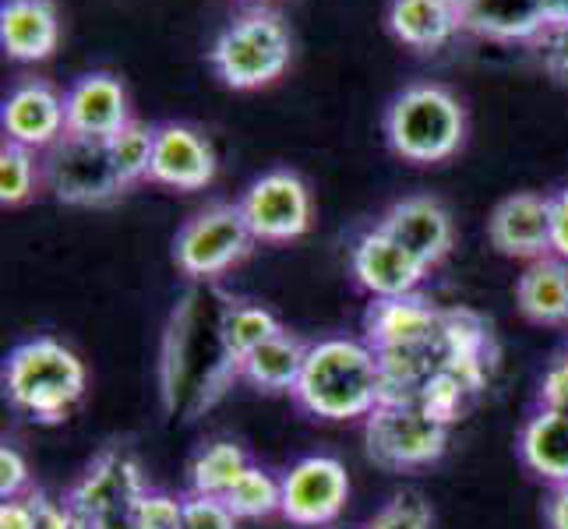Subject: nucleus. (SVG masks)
<instances>
[{
	"label": "nucleus",
	"instance_id": "obj_15",
	"mask_svg": "<svg viewBox=\"0 0 568 529\" xmlns=\"http://www.w3.org/2000/svg\"><path fill=\"white\" fill-rule=\"evenodd\" d=\"M487 237L508 258H547L551 254V199L523 191L498 202L487 223Z\"/></svg>",
	"mask_w": 568,
	"mask_h": 529
},
{
	"label": "nucleus",
	"instance_id": "obj_34",
	"mask_svg": "<svg viewBox=\"0 0 568 529\" xmlns=\"http://www.w3.org/2000/svg\"><path fill=\"white\" fill-rule=\"evenodd\" d=\"M540 406H555V409H568V353L547 367V375L540 382Z\"/></svg>",
	"mask_w": 568,
	"mask_h": 529
},
{
	"label": "nucleus",
	"instance_id": "obj_5",
	"mask_svg": "<svg viewBox=\"0 0 568 529\" xmlns=\"http://www.w3.org/2000/svg\"><path fill=\"white\" fill-rule=\"evenodd\" d=\"M152 491L142 466L121 445L103 448L71 491L68 508L85 529H131L134 508Z\"/></svg>",
	"mask_w": 568,
	"mask_h": 529
},
{
	"label": "nucleus",
	"instance_id": "obj_1",
	"mask_svg": "<svg viewBox=\"0 0 568 529\" xmlns=\"http://www.w3.org/2000/svg\"><path fill=\"white\" fill-rule=\"evenodd\" d=\"M297 406L322 420H361L385 403L382 357L364 339L332 336L307 346V360L297 388Z\"/></svg>",
	"mask_w": 568,
	"mask_h": 529
},
{
	"label": "nucleus",
	"instance_id": "obj_37",
	"mask_svg": "<svg viewBox=\"0 0 568 529\" xmlns=\"http://www.w3.org/2000/svg\"><path fill=\"white\" fill-rule=\"evenodd\" d=\"M0 529H32V501H29V495L0 501Z\"/></svg>",
	"mask_w": 568,
	"mask_h": 529
},
{
	"label": "nucleus",
	"instance_id": "obj_7",
	"mask_svg": "<svg viewBox=\"0 0 568 529\" xmlns=\"http://www.w3.org/2000/svg\"><path fill=\"white\" fill-rule=\"evenodd\" d=\"M254 244V233L244 220L241 205L215 202L191 220L173 237V262L187 279L209 283L237 265Z\"/></svg>",
	"mask_w": 568,
	"mask_h": 529
},
{
	"label": "nucleus",
	"instance_id": "obj_6",
	"mask_svg": "<svg viewBox=\"0 0 568 529\" xmlns=\"http://www.w3.org/2000/svg\"><path fill=\"white\" fill-rule=\"evenodd\" d=\"M364 441L367 456L385 469H420L445 456L448 427L417 399H385L364 417Z\"/></svg>",
	"mask_w": 568,
	"mask_h": 529
},
{
	"label": "nucleus",
	"instance_id": "obj_13",
	"mask_svg": "<svg viewBox=\"0 0 568 529\" xmlns=\"http://www.w3.org/2000/svg\"><path fill=\"white\" fill-rule=\"evenodd\" d=\"M64 116H68V134L110 142L113 134L131 121L128 92L121 85V78L110 71L82 74L64 92Z\"/></svg>",
	"mask_w": 568,
	"mask_h": 529
},
{
	"label": "nucleus",
	"instance_id": "obj_40",
	"mask_svg": "<svg viewBox=\"0 0 568 529\" xmlns=\"http://www.w3.org/2000/svg\"><path fill=\"white\" fill-rule=\"evenodd\" d=\"M442 4H445V8H453V11L463 18V14H466V8L474 4V0H442Z\"/></svg>",
	"mask_w": 568,
	"mask_h": 529
},
{
	"label": "nucleus",
	"instance_id": "obj_38",
	"mask_svg": "<svg viewBox=\"0 0 568 529\" xmlns=\"http://www.w3.org/2000/svg\"><path fill=\"white\" fill-rule=\"evenodd\" d=\"M544 519L547 529H568V484L551 487V495L544 501Z\"/></svg>",
	"mask_w": 568,
	"mask_h": 529
},
{
	"label": "nucleus",
	"instance_id": "obj_20",
	"mask_svg": "<svg viewBox=\"0 0 568 529\" xmlns=\"http://www.w3.org/2000/svg\"><path fill=\"white\" fill-rule=\"evenodd\" d=\"M516 304L534 325H568V262L547 254L526 265L516 283Z\"/></svg>",
	"mask_w": 568,
	"mask_h": 529
},
{
	"label": "nucleus",
	"instance_id": "obj_35",
	"mask_svg": "<svg viewBox=\"0 0 568 529\" xmlns=\"http://www.w3.org/2000/svg\"><path fill=\"white\" fill-rule=\"evenodd\" d=\"M544 68L568 85V26L544 32Z\"/></svg>",
	"mask_w": 568,
	"mask_h": 529
},
{
	"label": "nucleus",
	"instance_id": "obj_25",
	"mask_svg": "<svg viewBox=\"0 0 568 529\" xmlns=\"http://www.w3.org/2000/svg\"><path fill=\"white\" fill-rule=\"evenodd\" d=\"M251 466L247 452L233 441H212L199 448L187 466V495L202 498H226L230 487L244 477V469Z\"/></svg>",
	"mask_w": 568,
	"mask_h": 529
},
{
	"label": "nucleus",
	"instance_id": "obj_39",
	"mask_svg": "<svg viewBox=\"0 0 568 529\" xmlns=\"http://www.w3.org/2000/svg\"><path fill=\"white\" fill-rule=\"evenodd\" d=\"M547 11V26H568V0H540Z\"/></svg>",
	"mask_w": 568,
	"mask_h": 529
},
{
	"label": "nucleus",
	"instance_id": "obj_33",
	"mask_svg": "<svg viewBox=\"0 0 568 529\" xmlns=\"http://www.w3.org/2000/svg\"><path fill=\"white\" fill-rule=\"evenodd\" d=\"M29 501H32V529H85L68 508V501H53L39 491L29 495Z\"/></svg>",
	"mask_w": 568,
	"mask_h": 529
},
{
	"label": "nucleus",
	"instance_id": "obj_14",
	"mask_svg": "<svg viewBox=\"0 0 568 529\" xmlns=\"http://www.w3.org/2000/svg\"><path fill=\"white\" fill-rule=\"evenodd\" d=\"M215 176V152L199 131L187 124L155 128V149L149 181L173 191H202Z\"/></svg>",
	"mask_w": 568,
	"mask_h": 529
},
{
	"label": "nucleus",
	"instance_id": "obj_16",
	"mask_svg": "<svg viewBox=\"0 0 568 529\" xmlns=\"http://www.w3.org/2000/svg\"><path fill=\"white\" fill-rule=\"evenodd\" d=\"M442 325H445V311L417 297V293L375 301L364 315V343L375 353L406 349V346H417V343H427L430 336H438Z\"/></svg>",
	"mask_w": 568,
	"mask_h": 529
},
{
	"label": "nucleus",
	"instance_id": "obj_19",
	"mask_svg": "<svg viewBox=\"0 0 568 529\" xmlns=\"http://www.w3.org/2000/svg\"><path fill=\"white\" fill-rule=\"evenodd\" d=\"M519 459L551 487L568 484V409H534V417L519 430Z\"/></svg>",
	"mask_w": 568,
	"mask_h": 529
},
{
	"label": "nucleus",
	"instance_id": "obj_9",
	"mask_svg": "<svg viewBox=\"0 0 568 529\" xmlns=\"http://www.w3.org/2000/svg\"><path fill=\"white\" fill-rule=\"evenodd\" d=\"M254 241L283 244L304 237L311 226V194L307 184L290 170H268L254 181L237 202Z\"/></svg>",
	"mask_w": 568,
	"mask_h": 529
},
{
	"label": "nucleus",
	"instance_id": "obj_22",
	"mask_svg": "<svg viewBox=\"0 0 568 529\" xmlns=\"http://www.w3.org/2000/svg\"><path fill=\"white\" fill-rule=\"evenodd\" d=\"M463 29V18L442 0H392L388 32L414 50H438Z\"/></svg>",
	"mask_w": 568,
	"mask_h": 529
},
{
	"label": "nucleus",
	"instance_id": "obj_10",
	"mask_svg": "<svg viewBox=\"0 0 568 529\" xmlns=\"http://www.w3.org/2000/svg\"><path fill=\"white\" fill-rule=\"evenodd\" d=\"M349 498L346 466L332 456H304L283 474V508L293 526L318 529L336 519Z\"/></svg>",
	"mask_w": 568,
	"mask_h": 529
},
{
	"label": "nucleus",
	"instance_id": "obj_4",
	"mask_svg": "<svg viewBox=\"0 0 568 529\" xmlns=\"http://www.w3.org/2000/svg\"><path fill=\"white\" fill-rule=\"evenodd\" d=\"M290 29L276 11L251 8L215 35L209 64L230 89H262L286 71L290 64Z\"/></svg>",
	"mask_w": 568,
	"mask_h": 529
},
{
	"label": "nucleus",
	"instance_id": "obj_29",
	"mask_svg": "<svg viewBox=\"0 0 568 529\" xmlns=\"http://www.w3.org/2000/svg\"><path fill=\"white\" fill-rule=\"evenodd\" d=\"M367 529H435V519H430L427 501L417 495H396L367 522Z\"/></svg>",
	"mask_w": 568,
	"mask_h": 529
},
{
	"label": "nucleus",
	"instance_id": "obj_26",
	"mask_svg": "<svg viewBox=\"0 0 568 529\" xmlns=\"http://www.w3.org/2000/svg\"><path fill=\"white\" fill-rule=\"evenodd\" d=\"M223 501L237 519H265L283 508V477H272L268 469L251 462Z\"/></svg>",
	"mask_w": 568,
	"mask_h": 529
},
{
	"label": "nucleus",
	"instance_id": "obj_23",
	"mask_svg": "<svg viewBox=\"0 0 568 529\" xmlns=\"http://www.w3.org/2000/svg\"><path fill=\"white\" fill-rule=\"evenodd\" d=\"M304 360H307V343L290 336V332H280L276 339L262 343L251 353L237 367V375L262 391H293L301 382Z\"/></svg>",
	"mask_w": 568,
	"mask_h": 529
},
{
	"label": "nucleus",
	"instance_id": "obj_27",
	"mask_svg": "<svg viewBox=\"0 0 568 529\" xmlns=\"http://www.w3.org/2000/svg\"><path fill=\"white\" fill-rule=\"evenodd\" d=\"M152 149H155V128H145L139 121H128L110 139V160H113L116 173H121V181L128 187L145 181V176H149Z\"/></svg>",
	"mask_w": 568,
	"mask_h": 529
},
{
	"label": "nucleus",
	"instance_id": "obj_11",
	"mask_svg": "<svg viewBox=\"0 0 568 529\" xmlns=\"http://www.w3.org/2000/svg\"><path fill=\"white\" fill-rule=\"evenodd\" d=\"M349 268H354L357 286L367 289L375 301L409 297V293H417V286L430 272L378 226L357 237L354 251H349Z\"/></svg>",
	"mask_w": 568,
	"mask_h": 529
},
{
	"label": "nucleus",
	"instance_id": "obj_8",
	"mask_svg": "<svg viewBox=\"0 0 568 529\" xmlns=\"http://www.w3.org/2000/svg\"><path fill=\"white\" fill-rule=\"evenodd\" d=\"M43 173L53 199L64 205H106L128 191L110 160V142L82 139V134H64L61 142L50 145Z\"/></svg>",
	"mask_w": 568,
	"mask_h": 529
},
{
	"label": "nucleus",
	"instance_id": "obj_21",
	"mask_svg": "<svg viewBox=\"0 0 568 529\" xmlns=\"http://www.w3.org/2000/svg\"><path fill=\"white\" fill-rule=\"evenodd\" d=\"M463 29L498 43H516V39H537L551 26L540 0H474L463 14Z\"/></svg>",
	"mask_w": 568,
	"mask_h": 529
},
{
	"label": "nucleus",
	"instance_id": "obj_31",
	"mask_svg": "<svg viewBox=\"0 0 568 529\" xmlns=\"http://www.w3.org/2000/svg\"><path fill=\"white\" fill-rule=\"evenodd\" d=\"M181 529H237V516L230 512L223 498L187 495L184 498Z\"/></svg>",
	"mask_w": 568,
	"mask_h": 529
},
{
	"label": "nucleus",
	"instance_id": "obj_32",
	"mask_svg": "<svg viewBox=\"0 0 568 529\" xmlns=\"http://www.w3.org/2000/svg\"><path fill=\"white\" fill-rule=\"evenodd\" d=\"M29 495V462L14 445H0V501Z\"/></svg>",
	"mask_w": 568,
	"mask_h": 529
},
{
	"label": "nucleus",
	"instance_id": "obj_24",
	"mask_svg": "<svg viewBox=\"0 0 568 529\" xmlns=\"http://www.w3.org/2000/svg\"><path fill=\"white\" fill-rule=\"evenodd\" d=\"M280 332H286L280 325V318L272 315L268 307H258V304H226V311L220 315V346L226 353V364L233 367V375H237V367L251 357L254 349L262 343L276 339Z\"/></svg>",
	"mask_w": 568,
	"mask_h": 529
},
{
	"label": "nucleus",
	"instance_id": "obj_28",
	"mask_svg": "<svg viewBox=\"0 0 568 529\" xmlns=\"http://www.w3.org/2000/svg\"><path fill=\"white\" fill-rule=\"evenodd\" d=\"M36 181H39V166H36L32 149L14 145V142L0 145V202L8 208L29 202Z\"/></svg>",
	"mask_w": 568,
	"mask_h": 529
},
{
	"label": "nucleus",
	"instance_id": "obj_18",
	"mask_svg": "<svg viewBox=\"0 0 568 529\" xmlns=\"http://www.w3.org/2000/svg\"><path fill=\"white\" fill-rule=\"evenodd\" d=\"M61 39V18L53 0H4L0 4V47L11 61H47Z\"/></svg>",
	"mask_w": 568,
	"mask_h": 529
},
{
	"label": "nucleus",
	"instance_id": "obj_2",
	"mask_svg": "<svg viewBox=\"0 0 568 529\" xmlns=\"http://www.w3.org/2000/svg\"><path fill=\"white\" fill-rule=\"evenodd\" d=\"M4 396L39 424H57L85 396V367L50 336L18 343L4 360Z\"/></svg>",
	"mask_w": 568,
	"mask_h": 529
},
{
	"label": "nucleus",
	"instance_id": "obj_12",
	"mask_svg": "<svg viewBox=\"0 0 568 529\" xmlns=\"http://www.w3.org/2000/svg\"><path fill=\"white\" fill-rule=\"evenodd\" d=\"M0 124H4V142L50 149L68 134L64 95H57L53 85L36 82V78L14 85L4 100V110H0Z\"/></svg>",
	"mask_w": 568,
	"mask_h": 529
},
{
	"label": "nucleus",
	"instance_id": "obj_36",
	"mask_svg": "<svg viewBox=\"0 0 568 529\" xmlns=\"http://www.w3.org/2000/svg\"><path fill=\"white\" fill-rule=\"evenodd\" d=\"M551 254L568 262V187L551 194Z\"/></svg>",
	"mask_w": 568,
	"mask_h": 529
},
{
	"label": "nucleus",
	"instance_id": "obj_30",
	"mask_svg": "<svg viewBox=\"0 0 568 529\" xmlns=\"http://www.w3.org/2000/svg\"><path fill=\"white\" fill-rule=\"evenodd\" d=\"M184 498H173L166 491H149L139 508H134L131 529H181Z\"/></svg>",
	"mask_w": 568,
	"mask_h": 529
},
{
	"label": "nucleus",
	"instance_id": "obj_3",
	"mask_svg": "<svg viewBox=\"0 0 568 529\" xmlns=\"http://www.w3.org/2000/svg\"><path fill=\"white\" fill-rule=\"evenodd\" d=\"M385 139L406 163H442L466 139V113L442 85H406L385 110Z\"/></svg>",
	"mask_w": 568,
	"mask_h": 529
},
{
	"label": "nucleus",
	"instance_id": "obj_17",
	"mask_svg": "<svg viewBox=\"0 0 568 529\" xmlns=\"http://www.w3.org/2000/svg\"><path fill=\"white\" fill-rule=\"evenodd\" d=\"M378 230H385L427 268H435L453 251V220L435 199H424V194L392 205L378 220Z\"/></svg>",
	"mask_w": 568,
	"mask_h": 529
}]
</instances>
